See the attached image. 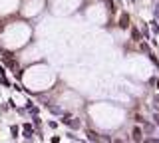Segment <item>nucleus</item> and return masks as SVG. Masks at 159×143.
Masks as SVG:
<instances>
[{
	"label": "nucleus",
	"mask_w": 159,
	"mask_h": 143,
	"mask_svg": "<svg viewBox=\"0 0 159 143\" xmlns=\"http://www.w3.org/2000/svg\"><path fill=\"white\" fill-rule=\"evenodd\" d=\"M155 104H159V96H157V98H155Z\"/></svg>",
	"instance_id": "9"
},
{
	"label": "nucleus",
	"mask_w": 159,
	"mask_h": 143,
	"mask_svg": "<svg viewBox=\"0 0 159 143\" xmlns=\"http://www.w3.org/2000/svg\"><path fill=\"white\" fill-rule=\"evenodd\" d=\"M2 30H4V24H2V22H0V32H2Z\"/></svg>",
	"instance_id": "8"
},
{
	"label": "nucleus",
	"mask_w": 159,
	"mask_h": 143,
	"mask_svg": "<svg viewBox=\"0 0 159 143\" xmlns=\"http://www.w3.org/2000/svg\"><path fill=\"white\" fill-rule=\"evenodd\" d=\"M88 137H90V141H96V143L99 141V137H98V133H93V131H88Z\"/></svg>",
	"instance_id": "4"
},
{
	"label": "nucleus",
	"mask_w": 159,
	"mask_h": 143,
	"mask_svg": "<svg viewBox=\"0 0 159 143\" xmlns=\"http://www.w3.org/2000/svg\"><path fill=\"white\" fill-rule=\"evenodd\" d=\"M131 135H133V141H141V127H133V131H131Z\"/></svg>",
	"instance_id": "2"
},
{
	"label": "nucleus",
	"mask_w": 159,
	"mask_h": 143,
	"mask_svg": "<svg viewBox=\"0 0 159 143\" xmlns=\"http://www.w3.org/2000/svg\"><path fill=\"white\" fill-rule=\"evenodd\" d=\"M155 85H157V90H159V80H157V82H155Z\"/></svg>",
	"instance_id": "10"
},
{
	"label": "nucleus",
	"mask_w": 159,
	"mask_h": 143,
	"mask_svg": "<svg viewBox=\"0 0 159 143\" xmlns=\"http://www.w3.org/2000/svg\"><path fill=\"white\" fill-rule=\"evenodd\" d=\"M141 32H143L145 38H149V30H147V26H141Z\"/></svg>",
	"instance_id": "6"
},
{
	"label": "nucleus",
	"mask_w": 159,
	"mask_h": 143,
	"mask_svg": "<svg viewBox=\"0 0 159 143\" xmlns=\"http://www.w3.org/2000/svg\"><path fill=\"white\" fill-rule=\"evenodd\" d=\"M131 38H133V42H139V30L137 28H131Z\"/></svg>",
	"instance_id": "3"
},
{
	"label": "nucleus",
	"mask_w": 159,
	"mask_h": 143,
	"mask_svg": "<svg viewBox=\"0 0 159 143\" xmlns=\"http://www.w3.org/2000/svg\"><path fill=\"white\" fill-rule=\"evenodd\" d=\"M117 24H119V28H121V30H127V28H129V14H127V12H121Z\"/></svg>",
	"instance_id": "1"
},
{
	"label": "nucleus",
	"mask_w": 159,
	"mask_h": 143,
	"mask_svg": "<svg viewBox=\"0 0 159 143\" xmlns=\"http://www.w3.org/2000/svg\"><path fill=\"white\" fill-rule=\"evenodd\" d=\"M10 131H12V137H16V135H18V127H16V125H12V127H10Z\"/></svg>",
	"instance_id": "5"
},
{
	"label": "nucleus",
	"mask_w": 159,
	"mask_h": 143,
	"mask_svg": "<svg viewBox=\"0 0 159 143\" xmlns=\"http://www.w3.org/2000/svg\"><path fill=\"white\" fill-rule=\"evenodd\" d=\"M153 123L159 125V113H155V115H153Z\"/></svg>",
	"instance_id": "7"
}]
</instances>
